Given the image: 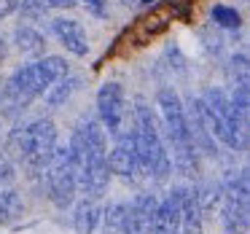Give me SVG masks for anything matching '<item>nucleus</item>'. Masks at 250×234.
<instances>
[{
    "label": "nucleus",
    "instance_id": "b1692460",
    "mask_svg": "<svg viewBox=\"0 0 250 234\" xmlns=\"http://www.w3.org/2000/svg\"><path fill=\"white\" fill-rule=\"evenodd\" d=\"M17 180V167L14 159L6 153V148H0V186H11Z\"/></svg>",
    "mask_w": 250,
    "mask_h": 234
},
{
    "label": "nucleus",
    "instance_id": "0eeeda50",
    "mask_svg": "<svg viewBox=\"0 0 250 234\" xmlns=\"http://www.w3.org/2000/svg\"><path fill=\"white\" fill-rule=\"evenodd\" d=\"M43 178H46V194L54 202V207H60V210L70 207L73 199H76L78 183H76V167H73L67 146H60V143L54 146V151H51L49 162L43 167Z\"/></svg>",
    "mask_w": 250,
    "mask_h": 234
},
{
    "label": "nucleus",
    "instance_id": "1a4fd4ad",
    "mask_svg": "<svg viewBox=\"0 0 250 234\" xmlns=\"http://www.w3.org/2000/svg\"><path fill=\"white\" fill-rule=\"evenodd\" d=\"M186 108V121H188V135H191V143H194L196 153L207 159H215L218 151H215V137L210 135V127H207V119H205V103L202 97H188L183 103Z\"/></svg>",
    "mask_w": 250,
    "mask_h": 234
},
{
    "label": "nucleus",
    "instance_id": "a211bd4d",
    "mask_svg": "<svg viewBox=\"0 0 250 234\" xmlns=\"http://www.w3.org/2000/svg\"><path fill=\"white\" fill-rule=\"evenodd\" d=\"M78 86H81V78H78V76H73V73L60 76V78H57V81L43 92L46 105H49V108H60V105H65L67 100H70L73 94L78 92Z\"/></svg>",
    "mask_w": 250,
    "mask_h": 234
},
{
    "label": "nucleus",
    "instance_id": "f3484780",
    "mask_svg": "<svg viewBox=\"0 0 250 234\" xmlns=\"http://www.w3.org/2000/svg\"><path fill=\"white\" fill-rule=\"evenodd\" d=\"M14 43L24 57H33V60L46 57V35L41 30H35L33 24H19L14 30Z\"/></svg>",
    "mask_w": 250,
    "mask_h": 234
},
{
    "label": "nucleus",
    "instance_id": "dca6fc26",
    "mask_svg": "<svg viewBox=\"0 0 250 234\" xmlns=\"http://www.w3.org/2000/svg\"><path fill=\"white\" fill-rule=\"evenodd\" d=\"M180 234H205V215L196 205L194 189H186L180 199Z\"/></svg>",
    "mask_w": 250,
    "mask_h": 234
},
{
    "label": "nucleus",
    "instance_id": "5701e85b",
    "mask_svg": "<svg viewBox=\"0 0 250 234\" xmlns=\"http://www.w3.org/2000/svg\"><path fill=\"white\" fill-rule=\"evenodd\" d=\"M17 11H22V17L27 19V22H35V19H43L51 8L46 6L43 0H19Z\"/></svg>",
    "mask_w": 250,
    "mask_h": 234
},
{
    "label": "nucleus",
    "instance_id": "ddd939ff",
    "mask_svg": "<svg viewBox=\"0 0 250 234\" xmlns=\"http://www.w3.org/2000/svg\"><path fill=\"white\" fill-rule=\"evenodd\" d=\"M51 33L60 38V43L73 57L89 54V38H86V30L81 27V22H76L70 17H57V19H51Z\"/></svg>",
    "mask_w": 250,
    "mask_h": 234
},
{
    "label": "nucleus",
    "instance_id": "aec40b11",
    "mask_svg": "<svg viewBox=\"0 0 250 234\" xmlns=\"http://www.w3.org/2000/svg\"><path fill=\"white\" fill-rule=\"evenodd\" d=\"M194 196H196V205H199L202 215L207 218L210 213H215L218 205H221V180H207V183L196 186Z\"/></svg>",
    "mask_w": 250,
    "mask_h": 234
},
{
    "label": "nucleus",
    "instance_id": "a878e982",
    "mask_svg": "<svg viewBox=\"0 0 250 234\" xmlns=\"http://www.w3.org/2000/svg\"><path fill=\"white\" fill-rule=\"evenodd\" d=\"M17 8H19V0H0V19H3V17H11Z\"/></svg>",
    "mask_w": 250,
    "mask_h": 234
},
{
    "label": "nucleus",
    "instance_id": "393cba45",
    "mask_svg": "<svg viewBox=\"0 0 250 234\" xmlns=\"http://www.w3.org/2000/svg\"><path fill=\"white\" fill-rule=\"evenodd\" d=\"M81 3H83V8H86L94 19H108L110 17L108 0H81Z\"/></svg>",
    "mask_w": 250,
    "mask_h": 234
},
{
    "label": "nucleus",
    "instance_id": "4be33fe9",
    "mask_svg": "<svg viewBox=\"0 0 250 234\" xmlns=\"http://www.w3.org/2000/svg\"><path fill=\"white\" fill-rule=\"evenodd\" d=\"M212 22L223 30H239L242 24V17H239L237 8H229V6H215L212 8Z\"/></svg>",
    "mask_w": 250,
    "mask_h": 234
},
{
    "label": "nucleus",
    "instance_id": "423d86ee",
    "mask_svg": "<svg viewBox=\"0 0 250 234\" xmlns=\"http://www.w3.org/2000/svg\"><path fill=\"white\" fill-rule=\"evenodd\" d=\"M202 103H205V119L210 127V135L231 151H245L248 148V119L231 105L226 89L207 86L202 94Z\"/></svg>",
    "mask_w": 250,
    "mask_h": 234
},
{
    "label": "nucleus",
    "instance_id": "f257e3e1",
    "mask_svg": "<svg viewBox=\"0 0 250 234\" xmlns=\"http://www.w3.org/2000/svg\"><path fill=\"white\" fill-rule=\"evenodd\" d=\"M73 167H76V183L78 191H83L92 199L108 191L110 186V167H108V135L100 127L97 119H83L81 124L73 129L70 143Z\"/></svg>",
    "mask_w": 250,
    "mask_h": 234
},
{
    "label": "nucleus",
    "instance_id": "7ed1b4c3",
    "mask_svg": "<svg viewBox=\"0 0 250 234\" xmlns=\"http://www.w3.org/2000/svg\"><path fill=\"white\" fill-rule=\"evenodd\" d=\"M156 108H159V127H162V137H164V146H167L169 162L180 175L194 178L199 172V153H196L188 135L183 100L172 86H162L156 94Z\"/></svg>",
    "mask_w": 250,
    "mask_h": 234
},
{
    "label": "nucleus",
    "instance_id": "39448f33",
    "mask_svg": "<svg viewBox=\"0 0 250 234\" xmlns=\"http://www.w3.org/2000/svg\"><path fill=\"white\" fill-rule=\"evenodd\" d=\"M57 146V124L51 119H35L24 127H14L6 140V153L17 159L30 178H43V167Z\"/></svg>",
    "mask_w": 250,
    "mask_h": 234
},
{
    "label": "nucleus",
    "instance_id": "20e7f679",
    "mask_svg": "<svg viewBox=\"0 0 250 234\" xmlns=\"http://www.w3.org/2000/svg\"><path fill=\"white\" fill-rule=\"evenodd\" d=\"M129 132H132V143H135V151H137V162H140V172L153 180H167L169 172H172V162H169L167 146H164L159 116L148 105V100L143 97L135 100Z\"/></svg>",
    "mask_w": 250,
    "mask_h": 234
},
{
    "label": "nucleus",
    "instance_id": "2eb2a0df",
    "mask_svg": "<svg viewBox=\"0 0 250 234\" xmlns=\"http://www.w3.org/2000/svg\"><path fill=\"white\" fill-rule=\"evenodd\" d=\"M100 215H103V207L97 205V199L83 196L73 207V229H76V234H94L100 226Z\"/></svg>",
    "mask_w": 250,
    "mask_h": 234
},
{
    "label": "nucleus",
    "instance_id": "9b49d317",
    "mask_svg": "<svg viewBox=\"0 0 250 234\" xmlns=\"http://www.w3.org/2000/svg\"><path fill=\"white\" fill-rule=\"evenodd\" d=\"M183 191L186 186H175L164 199H159L148 234H180V199H183Z\"/></svg>",
    "mask_w": 250,
    "mask_h": 234
},
{
    "label": "nucleus",
    "instance_id": "6ab92c4d",
    "mask_svg": "<svg viewBox=\"0 0 250 234\" xmlns=\"http://www.w3.org/2000/svg\"><path fill=\"white\" fill-rule=\"evenodd\" d=\"M24 213V202L11 186H0V226L19 221Z\"/></svg>",
    "mask_w": 250,
    "mask_h": 234
},
{
    "label": "nucleus",
    "instance_id": "412c9836",
    "mask_svg": "<svg viewBox=\"0 0 250 234\" xmlns=\"http://www.w3.org/2000/svg\"><path fill=\"white\" fill-rule=\"evenodd\" d=\"M124 213H126V202H110L100 215L103 223V234H121L124 229Z\"/></svg>",
    "mask_w": 250,
    "mask_h": 234
},
{
    "label": "nucleus",
    "instance_id": "f03ea898",
    "mask_svg": "<svg viewBox=\"0 0 250 234\" xmlns=\"http://www.w3.org/2000/svg\"><path fill=\"white\" fill-rule=\"evenodd\" d=\"M65 73H70L67 62L54 54L33 60L27 65H22L19 70H14L11 78L0 89V119H3V124L17 121L30 108V103L43 97L46 89Z\"/></svg>",
    "mask_w": 250,
    "mask_h": 234
},
{
    "label": "nucleus",
    "instance_id": "6e6552de",
    "mask_svg": "<svg viewBox=\"0 0 250 234\" xmlns=\"http://www.w3.org/2000/svg\"><path fill=\"white\" fill-rule=\"evenodd\" d=\"M126 92L119 81H108L97 92V121L105 135L116 137L126 129Z\"/></svg>",
    "mask_w": 250,
    "mask_h": 234
},
{
    "label": "nucleus",
    "instance_id": "4468645a",
    "mask_svg": "<svg viewBox=\"0 0 250 234\" xmlns=\"http://www.w3.org/2000/svg\"><path fill=\"white\" fill-rule=\"evenodd\" d=\"M250 199H239V196L231 194H223L221 191V223H223V232L226 234H245L248 232V223H250Z\"/></svg>",
    "mask_w": 250,
    "mask_h": 234
},
{
    "label": "nucleus",
    "instance_id": "9d476101",
    "mask_svg": "<svg viewBox=\"0 0 250 234\" xmlns=\"http://www.w3.org/2000/svg\"><path fill=\"white\" fill-rule=\"evenodd\" d=\"M113 148L108 153V167L110 175H119L121 180H137L140 178V162H137V151L132 143V132L124 129L121 135L113 137Z\"/></svg>",
    "mask_w": 250,
    "mask_h": 234
},
{
    "label": "nucleus",
    "instance_id": "bb28decb",
    "mask_svg": "<svg viewBox=\"0 0 250 234\" xmlns=\"http://www.w3.org/2000/svg\"><path fill=\"white\" fill-rule=\"evenodd\" d=\"M49 8H73L78 3V0H43Z\"/></svg>",
    "mask_w": 250,
    "mask_h": 234
},
{
    "label": "nucleus",
    "instance_id": "f8f14e48",
    "mask_svg": "<svg viewBox=\"0 0 250 234\" xmlns=\"http://www.w3.org/2000/svg\"><path fill=\"white\" fill-rule=\"evenodd\" d=\"M156 205H159L156 194H137L132 202H126L124 229H121V234H148Z\"/></svg>",
    "mask_w": 250,
    "mask_h": 234
},
{
    "label": "nucleus",
    "instance_id": "c85d7f7f",
    "mask_svg": "<svg viewBox=\"0 0 250 234\" xmlns=\"http://www.w3.org/2000/svg\"><path fill=\"white\" fill-rule=\"evenodd\" d=\"M143 3H151V0H143Z\"/></svg>",
    "mask_w": 250,
    "mask_h": 234
},
{
    "label": "nucleus",
    "instance_id": "cd10ccee",
    "mask_svg": "<svg viewBox=\"0 0 250 234\" xmlns=\"http://www.w3.org/2000/svg\"><path fill=\"white\" fill-rule=\"evenodd\" d=\"M6 54V43H3V38H0V57Z\"/></svg>",
    "mask_w": 250,
    "mask_h": 234
}]
</instances>
